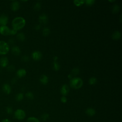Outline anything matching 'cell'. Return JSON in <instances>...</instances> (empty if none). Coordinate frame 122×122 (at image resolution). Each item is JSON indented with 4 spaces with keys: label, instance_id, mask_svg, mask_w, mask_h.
<instances>
[{
    "label": "cell",
    "instance_id": "cell-1",
    "mask_svg": "<svg viewBox=\"0 0 122 122\" xmlns=\"http://www.w3.org/2000/svg\"><path fill=\"white\" fill-rule=\"evenodd\" d=\"M26 21L25 19L21 17H17L14 18L11 22L12 28L16 30L22 29L25 25Z\"/></svg>",
    "mask_w": 122,
    "mask_h": 122
},
{
    "label": "cell",
    "instance_id": "cell-2",
    "mask_svg": "<svg viewBox=\"0 0 122 122\" xmlns=\"http://www.w3.org/2000/svg\"><path fill=\"white\" fill-rule=\"evenodd\" d=\"M83 85L82 80L79 77H73L70 81V86L74 89L81 88Z\"/></svg>",
    "mask_w": 122,
    "mask_h": 122
},
{
    "label": "cell",
    "instance_id": "cell-3",
    "mask_svg": "<svg viewBox=\"0 0 122 122\" xmlns=\"http://www.w3.org/2000/svg\"><path fill=\"white\" fill-rule=\"evenodd\" d=\"M9 51V44L4 41H0V55H5L8 53Z\"/></svg>",
    "mask_w": 122,
    "mask_h": 122
},
{
    "label": "cell",
    "instance_id": "cell-4",
    "mask_svg": "<svg viewBox=\"0 0 122 122\" xmlns=\"http://www.w3.org/2000/svg\"><path fill=\"white\" fill-rule=\"evenodd\" d=\"M14 117L18 120H22L26 117L25 112L22 109H18L14 113Z\"/></svg>",
    "mask_w": 122,
    "mask_h": 122
},
{
    "label": "cell",
    "instance_id": "cell-5",
    "mask_svg": "<svg viewBox=\"0 0 122 122\" xmlns=\"http://www.w3.org/2000/svg\"><path fill=\"white\" fill-rule=\"evenodd\" d=\"M9 21V18L7 15L2 14L0 16V25L5 26L7 25Z\"/></svg>",
    "mask_w": 122,
    "mask_h": 122
},
{
    "label": "cell",
    "instance_id": "cell-6",
    "mask_svg": "<svg viewBox=\"0 0 122 122\" xmlns=\"http://www.w3.org/2000/svg\"><path fill=\"white\" fill-rule=\"evenodd\" d=\"M42 53L38 51H34L31 54V57L34 61H39L42 58Z\"/></svg>",
    "mask_w": 122,
    "mask_h": 122
},
{
    "label": "cell",
    "instance_id": "cell-7",
    "mask_svg": "<svg viewBox=\"0 0 122 122\" xmlns=\"http://www.w3.org/2000/svg\"><path fill=\"white\" fill-rule=\"evenodd\" d=\"M10 29L7 26H0V33L4 36L9 35Z\"/></svg>",
    "mask_w": 122,
    "mask_h": 122
},
{
    "label": "cell",
    "instance_id": "cell-8",
    "mask_svg": "<svg viewBox=\"0 0 122 122\" xmlns=\"http://www.w3.org/2000/svg\"><path fill=\"white\" fill-rule=\"evenodd\" d=\"M39 22L42 24H46L48 21V17L45 14H42L39 17Z\"/></svg>",
    "mask_w": 122,
    "mask_h": 122
},
{
    "label": "cell",
    "instance_id": "cell-9",
    "mask_svg": "<svg viewBox=\"0 0 122 122\" xmlns=\"http://www.w3.org/2000/svg\"><path fill=\"white\" fill-rule=\"evenodd\" d=\"M61 93L62 96H65L69 92V88L68 85L64 84L63 85L61 88Z\"/></svg>",
    "mask_w": 122,
    "mask_h": 122
},
{
    "label": "cell",
    "instance_id": "cell-10",
    "mask_svg": "<svg viewBox=\"0 0 122 122\" xmlns=\"http://www.w3.org/2000/svg\"><path fill=\"white\" fill-rule=\"evenodd\" d=\"M20 7V4L19 1H13L10 5V9L12 11H15L18 10Z\"/></svg>",
    "mask_w": 122,
    "mask_h": 122
},
{
    "label": "cell",
    "instance_id": "cell-11",
    "mask_svg": "<svg viewBox=\"0 0 122 122\" xmlns=\"http://www.w3.org/2000/svg\"><path fill=\"white\" fill-rule=\"evenodd\" d=\"M9 64V60L5 56L2 57L0 59V65L2 67H6L8 66Z\"/></svg>",
    "mask_w": 122,
    "mask_h": 122
},
{
    "label": "cell",
    "instance_id": "cell-12",
    "mask_svg": "<svg viewBox=\"0 0 122 122\" xmlns=\"http://www.w3.org/2000/svg\"><path fill=\"white\" fill-rule=\"evenodd\" d=\"M2 90L3 92L7 94H10L11 91V87L8 83H5L3 85L2 87Z\"/></svg>",
    "mask_w": 122,
    "mask_h": 122
},
{
    "label": "cell",
    "instance_id": "cell-13",
    "mask_svg": "<svg viewBox=\"0 0 122 122\" xmlns=\"http://www.w3.org/2000/svg\"><path fill=\"white\" fill-rule=\"evenodd\" d=\"M26 71L25 69L21 68L17 71L16 72V75L18 77L20 78L24 77L26 75Z\"/></svg>",
    "mask_w": 122,
    "mask_h": 122
},
{
    "label": "cell",
    "instance_id": "cell-14",
    "mask_svg": "<svg viewBox=\"0 0 122 122\" xmlns=\"http://www.w3.org/2000/svg\"><path fill=\"white\" fill-rule=\"evenodd\" d=\"M11 52L12 53V54L16 56L19 55L21 52L20 48L17 46H13L11 48Z\"/></svg>",
    "mask_w": 122,
    "mask_h": 122
},
{
    "label": "cell",
    "instance_id": "cell-15",
    "mask_svg": "<svg viewBox=\"0 0 122 122\" xmlns=\"http://www.w3.org/2000/svg\"><path fill=\"white\" fill-rule=\"evenodd\" d=\"M40 81L41 84L43 85H46L48 83L49 81V78L47 75L45 74L42 75L40 78Z\"/></svg>",
    "mask_w": 122,
    "mask_h": 122
},
{
    "label": "cell",
    "instance_id": "cell-16",
    "mask_svg": "<svg viewBox=\"0 0 122 122\" xmlns=\"http://www.w3.org/2000/svg\"><path fill=\"white\" fill-rule=\"evenodd\" d=\"M86 114L89 116H93L96 113L95 110L92 108H88L85 111Z\"/></svg>",
    "mask_w": 122,
    "mask_h": 122
},
{
    "label": "cell",
    "instance_id": "cell-17",
    "mask_svg": "<svg viewBox=\"0 0 122 122\" xmlns=\"http://www.w3.org/2000/svg\"><path fill=\"white\" fill-rule=\"evenodd\" d=\"M121 37V33L119 31L116 30L113 32V33L112 34V37L113 40H118L120 39Z\"/></svg>",
    "mask_w": 122,
    "mask_h": 122
},
{
    "label": "cell",
    "instance_id": "cell-18",
    "mask_svg": "<svg viewBox=\"0 0 122 122\" xmlns=\"http://www.w3.org/2000/svg\"><path fill=\"white\" fill-rule=\"evenodd\" d=\"M17 38L20 41H23L25 39V36L23 33L20 32L17 35Z\"/></svg>",
    "mask_w": 122,
    "mask_h": 122
},
{
    "label": "cell",
    "instance_id": "cell-19",
    "mask_svg": "<svg viewBox=\"0 0 122 122\" xmlns=\"http://www.w3.org/2000/svg\"><path fill=\"white\" fill-rule=\"evenodd\" d=\"M23 97H24L23 94L21 92H20V93H18V94H16V95L15 96V99L17 101L20 102L23 100Z\"/></svg>",
    "mask_w": 122,
    "mask_h": 122
},
{
    "label": "cell",
    "instance_id": "cell-20",
    "mask_svg": "<svg viewBox=\"0 0 122 122\" xmlns=\"http://www.w3.org/2000/svg\"><path fill=\"white\" fill-rule=\"evenodd\" d=\"M80 72V70L77 67H75L73 68L71 71V75L72 76H76Z\"/></svg>",
    "mask_w": 122,
    "mask_h": 122
},
{
    "label": "cell",
    "instance_id": "cell-21",
    "mask_svg": "<svg viewBox=\"0 0 122 122\" xmlns=\"http://www.w3.org/2000/svg\"><path fill=\"white\" fill-rule=\"evenodd\" d=\"M50 33V29L48 27H44L42 30V34L44 36H48Z\"/></svg>",
    "mask_w": 122,
    "mask_h": 122
},
{
    "label": "cell",
    "instance_id": "cell-22",
    "mask_svg": "<svg viewBox=\"0 0 122 122\" xmlns=\"http://www.w3.org/2000/svg\"><path fill=\"white\" fill-rule=\"evenodd\" d=\"M85 2V0H75L73 1L74 5L77 7L81 6Z\"/></svg>",
    "mask_w": 122,
    "mask_h": 122
},
{
    "label": "cell",
    "instance_id": "cell-23",
    "mask_svg": "<svg viewBox=\"0 0 122 122\" xmlns=\"http://www.w3.org/2000/svg\"><path fill=\"white\" fill-rule=\"evenodd\" d=\"M120 9V6L117 4H115L112 7V12L113 13H117L119 11Z\"/></svg>",
    "mask_w": 122,
    "mask_h": 122
},
{
    "label": "cell",
    "instance_id": "cell-24",
    "mask_svg": "<svg viewBox=\"0 0 122 122\" xmlns=\"http://www.w3.org/2000/svg\"><path fill=\"white\" fill-rule=\"evenodd\" d=\"M60 68V65L57 61H54L53 63V69L55 71H58Z\"/></svg>",
    "mask_w": 122,
    "mask_h": 122
},
{
    "label": "cell",
    "instance_id": "cell-25",
    "mask_svg": "<svg viewBox=\"0 0 122 122\" xmlns=\"http://www.w3.org/2000/svg\"><path fill=\"white\" fill-rule=\"evenodd\" d=\"M97 79L94 77H92L89 79V83L90 85H94L97 82Z\"/></svg>",
    "mask_w": 122,
    "mask_h": 122
},
{
    "label": "cell",
    "instance_id": "cell-26",
    "mask_svg": "<svg viewBox=\"0 0 122 122\" xmlns=\"http://www.w3.org/2000/svg\"><path fill=\"white\" fill-rule=\"evenodd\" d=\"M25 97L29 100H32L34 98V95L31 92H28L26 93Z\"/></svg>",
    "mask_w": 122,
    "mask_h": 122
},
{
    "label": "cell",
    "instance_id": "cell-27",
    "mask_svg": "<svg viewBox=\"0 0 122 122\" xmlns=\"http://www.w3.org/2000/svg\"><path fill=\"white\" fill-rule=\"evenodd\" d=\"M27 122H40V121L36 117H30L27 119Z\"/></svg>",
    "mask_w": 122,
    "mask_h": 122
},
{
    "label": "cell",
    "instance_id": "cell-28",
    "mask_svg": "<svg viewBox=\"0 0 122 122\" xmlns=\"http://www.w3.org/2000/svg\"><path fill=\"white\" fill-rule=\"evenodd\" d=\"M49 114L47 113H44L41 115V119L43 121H45L49 119Z\"/></svg>",
    "mask_w": 122,
    "mask_h": 122
},
{
    "label": "cell",
    "instance_id": "cell-29",
    "mask_svg": "<svg viewBox=\"0 0 122 122\" xmlns=\"http://www.w3.org/2000/svg\"><path fill=\"white\" fill-rule=\"evenodd\" d=\"M41 8V4L40 2H36L34 5V10L36 11L39 10Z\"/></svg>",
    "mask_w": 122,
    "mask_h": 122
},
{
    "label": "cell",
    "instance_id": "cell-30",
    "mask_svg": "<svg viewBox=\"0 0 122 122\" xmlns=\"http://www.w3.org/2000/svg\"><path fill=\"white\" fill-rule=\"evenodd\" d=\"M95 1L94 0H85L84 3L88 6H92L95 3Z\"/></svg>",
    "mask_w": 122,
    "mask_h": 122
},
{
    "label": "cell",
    "instance_id": "cell-31",
    "mask_svg": "<svg viewBox=\"0 0 122 122\" xmlns=\"http://www.w3.org/2000/svg\"><path fill=\"white\" fill-rule=\"evenodd\" d=\"M17 33V30H16L12 28V29H10V33H9V35H14L15 34H16Z\"/></svg>",
    "mask_w": 122,
    "mask_h": 122
},
{
    "label": "cell",
    "instance_id": "cell-32",
    "mask_svg": "<svg viewBox=\"0 0 122 122\" xmlns=\"http://www.w3.org/2000/svg\"><path fill=\"white\" fill-rule=\"evenodd\" d=\"M21 60H22V61H23L24 62H28L29 61L30 58H29V57L28 55H23L22 57Z\"/></svg>",
    "mask_w": 122,
    "mask_h": 122
},
{
    "label": "cell",
    "instance_id": "cell-33",
    "mask_svg": "<svg viewBox=\"0 0 122 122\" xmlns=\"http://www.w3.org/2000/svg\"><path fill=\"white\" fill-rule=\"evenodd\" d=\"M6 111L7 112V113L8 114H10L12 113L13 112V110L12 109L11 107H10V106H8L7 107H6Z\"/></svg>",
    "mask_w": 122,
    "mask_h": 122
},
{
    "label": "cell",
    "instance_id": "cell-34",
    "mask_svg": "<svg viewBox=\"0 0 122 122\" xmlns=\"http://www.w3.org/2000/svg\"><path fill=\"white\" fill-rule=\"evenodd\" d=\"M7 69L9 71H13L15 70V67L13 65H10L8 67Z\"/></svg>",
    "mask_w": 122,
    "mask_h": 122
},
{
    "label": "cell",
    "instance_id": "cell-35",
    "mask_svg": "<svg viewBox=\"0 0 122 122\" xmlns=\"http://www.w3.org/2000/svg\"><path fill=\"white\" fill-rule=\"evenodd\" d=\"M61 102L62 103H66L67 101V99L66 97V96H62L61 98Z\"/></svg>",
    "mask_w": 122,
    "mask_h": 122
},
{
    "label": "cell",
    "instance_id": "cell-36",
    "mask_svg": "<svg viewBox=\"0 0 122 122\" xmlns=\"http://www.w3.org/2000/svg\"><path fill=\"white\" fill-rule=\"evenodd\" d=\"M35 29L37 30H39L41 29V26L40 24H37L35 26Z\"/></svg>",
    "mask_w": 122,
    "mask_h": 122
},
{
    "label": "cell",
    "instance_id": "cell-37",
    "mask_svg": "<svg viewBox=\"0 0 122 122\" xmlns=\"http://www.w3.org/2000/svg\"><path fill=\"white\" fill-rule=\"evenodd\" d=\"M1 122H11L8 119H4L1 121Z\"/></svg>",
    "mask_w": 122,
    "mask_h": 122
},
{
    "label": "cell",
    "instance_id": "cell-38",
    "mask_svg": "<svg viewBox=\"0 0 122 122\" xmlns=\"http://www.w3.org/2000/svg\"><path fill=\"white\" fill-rule=\"evenodd\" d=\"M9 43H10V44H13V43H14V40L13 39H12L10 40H9Z\"/></svg>",
    "mask_w": 122,
    "mask_h": 122
},
{
    "label": "cell",
    "instance_id": "cell-39",
    "mask_svg": "<svg viewBox=\"0 0 122 122\" xmlns=\"http://www.w3.org/2000/svg\"><path fill=\"white\" fill-rule=\"evenodd\" d=\"M68 78H69L70 79H71L72 78V76L71 75V74H70L68 75Z\"/></svg>",
    "mask_w": 122,
    "mask_h": 122
},
{
    "label": "cell",
    "instance_id": "cell-40",
    "mask_svg": "<svg viewBox=\"0 0 122 122\" xmlns=\"http://www.w3.org/2000/svg\"><path fill=\"white\" fill-rule=\"evenodd\" d=\"M57 60H58V57L57 56H55L54 58H53V60L54 61H57Z\"/></svg>",
    "mask_w": 122,
    "mask_h": 122
}]
</instances>
